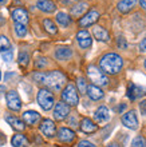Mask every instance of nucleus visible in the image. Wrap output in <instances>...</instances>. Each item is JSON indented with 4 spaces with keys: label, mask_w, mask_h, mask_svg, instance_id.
<instances>
[{
    "label": "nucleus",
    "mask_w": 146,
    "mask_h": 147,
    "mask_svg": "<svg viewBox=\"0 0 146 147\" xmlns=\"http://www.w3.org/2000/svg\"><path fill=\"white\" fill-rule=\"evenodd\" d=\"M56 22L66 27V26H69L70 24L71 19H70V16L67 15L66 12H58V13H56Z\"/></svg>",
    "instance_id": "a878e982"
},
{
    "label": "nucleus",
    "mask_w": 146,
    "mask_h": 147,
    "mask_svg": "<svg viewBox=\"0 0 146 147\" xmlns=\"http://www.w3.org/2000/svg\"><path fill=\"white\" fill-rule=\"evenodd\" d=\"M139 110H141V112H142V115L146 116V99L139 103Z\"/></svg>",
    "instance_id": "e433bc0d"
},
{
    "label": "nucleus",
    "mask_w": 146,
    "mask_h": 147,
    "mask_svg": "<svg viewBox=\"0 0 146 147\" xmlns=\"http://www.w3.org/2000/svg\"><path fill=\"white\" fill-rule=\"evenodd\" d=\"M130 147H146V140L143 136H135Z\"/></svg>",
    "instance_id": "c756f323"
},
{
    "label": "nucleus",
    "mask_w": 146,
    "mask_h": 147,
    "mask_svg": "<svg viewBox=\"0 0 146 147\" xmlns=\"http://www.w3.org/2000/svg\"><path fill=\"white\" fill-rule=\"evenodd\" d=\"M94 119H95L96 123H106L109 119H110V112H109L107 107H105V106H101L98 107L94 114Z\"/></svg>",
    "instance_id": "f8f14e48"
},
{
    "label": "nucleus",
    "mask_w": 146,
    "mask_h": 147,
    "mask_svg": "<svg viewBox=\"0 0 146 147\" xmlns=\"http://www.w3.org/2000/svg\"><path fill=\"white\" fill-rule=\"evenodd\" d=\"M77 86H78V90H79V92L81 94H85L87 92V83H86V80L83 79V78H79L77 80Z\"/></svg>",
    "instance_id": "7c9ffc66"
},
{
    "label": "nucleus",
    "mask_w": 146,
    "mask_h": 147,
    "mask_svg": "<svg viewBox=\"0 0 146 147\" xmlns=\"http://www.w3.org/2000/svg\"><path fill=\"white\" fill-rule=\"evenodd\" d=\"M38 103L44 111H48V110L52 109V106H54V103H55V99H54V95H52V92H51L50 90L42 88L38 92Z\"/></svg>",
    "instance_id": "7ed1b4c3"
},
{
    "label": "nucleus",
    "mask_w": 146,
    "mask_h": 147,
    "mask_svg": "<svg viewBox=\"0 0 146 147\" xmlns=\"http://www.w3.org/2000/svg\"><path fill=\"white\" fill-rule=\"evenodd\" d=\"M98 126H96L91 119H88V118H85V119H82L81 122V130L86 134H91V132H95Z\"/></svg>",
    "instance_id": "4be33fe9"
},
{
    "label": "nucleus",
    "mask_w": 146,
    "mask_h": 147,
    "mask_svg": "<svg viewBox=\"0 0 146 147\" xmlns=\"http://www.w3.org/2000/svg\"><path fill=\"white\" fill-rule=\"evenodd\" d=\"M44 84L52 91H60L62 87L66 84V76L60 71H52L46 74Z\"/></svg>",
    "instance_id": "f03ea898"
},
{
    "label": "nucleus",
    "mask_w": 146,
    "mask_h": 147,
    "mask_svg": "<svg viewBox=\"0 0 146 147\" xmlns=\"http://www.w3.org/2000/svg\"><path fill=\"white\" fill-rule=\"evenodd\" d=\"M92 34H94L96 40H99V42H109L110 40V35L103 27H99V26L94 27L92 28Z\"/></svg>",
    "instance_id": "6ab92c4d"
},
{
    "label": "nucleus",
    "mask_w": 146,
    "mask_h": 147,
    "mask_svg": "<svg viewBox=\"0 0 146 147\" xmlns=\"http://www.w3.org/2000/svg\"><path fill=\"white\" fill-rule=\"evenodd\" d=\"M36 7L43 12H47V13H51V12H54L56 9V5H55L54 1H51V0H38V3H36Z\"/></svg>",
    "instance_id": "f3484780"
},
{
    "label": "nucleus",
    "mask_w": 146,
    "mask_h": 147,
    "mask_svg": "<svg viewBox=\"0 0 146 147\" xmlns=\"http://www.w3.org/2000/svg\"><path fill=\"white\" fill-rule=\"evenodd\" d=\"M87 95L90 96V99H92V100H99V99H102L103 98V91L98 87V86L95 84H90L87 87Z\"/></svg>",
    "instance_id": "a211bd4d"
},
{
    "label": "nucleus",
    "mask_w": 146,
    "mask_h": 147,
    "mask_svg": "<svg viewBox=\"0 0 146 147\" xmlns=\"http://www.w3.org/2000/svg\"><path fill=\"white\" fill-rule=\"evenodd\" d=\"M5 99H7V106L12 111H19L22 109V100H20V98L16 91H14V90L8 91L5 94Z\"/></svg>",
    "instance_id": "423d86ee"
},
{
    "label": "nucleus",
    "mask_w": 146,
    "mask_h": 147,
    "mask_svg": "<svg viewBox=\"0 0 146 147\" xmlns=\"http://www.w3.org/2000/svg\"><path fill=\"white\" fill-rule=\"evenodd\" d=\"M106 147H119L118 144H115V143H110V144H107Z\"/></svg>",
    "instance_id": "37998d69"
},
{
    "label": "nucleus",
    "mask_w": 146,
    "mask_h": 147,
    "mask_svg": "<svg viewBox=\"0 0 146 147\" xmlns=\"http://www.w3.org/2000/svg\"><path fill=\"white\" fill-rule=\"evenodd\" d=\"M34 79L38 83H44V79H46V74L44 72H35L34 74Z\"/></svg>",
    "instance_id": "473e14b6"
},
{
    "label": "nucleus",
    "mask_w": 146,
    "mask_h": 147,
    "mask_svg": "<svg viewBox=\"0 0 146 147\" xmlns=\"http://www.w3.org/2000/svg\"><path fill=\"white\" fill-rule=\"evenodd\" d=\"M55 131H56V127H55V123L52 120H50V119L43 120L42 124H40V132H42L43 135L51 138V136L55 135Z\"/></svg>",
    "instance_id": "9d476101"
},
{
    "label": "nucleus",
    "mask_w": 146,
    "mask_h": 147,
    "mask_svg": "<svg viewBox=\"0 0 146 147\" xmlns=\"http://www.w3.org/2000/svg\"><path fill=\"white\" fill-rule=\"evenodd\" d=\"M145 94V90L142 87H139V86L134 84V83H130V84L127 86V96L130 100H135V99H138L141 98Z\"/></svg>",
    "instance_id": "9b49d317"
},
{
    "label": "nucleus",
    "mask_w": 146,
    "mask_h": 147,
    "mask_svg": "<svg viewBox=\"0 0 146 147\" xmlns=\"http://www.w3.org/2000/svg\"><path fill=\"white\" fill-rule=\"evenodd\" d=\"M15 32L16 35L19 38H23V36L27 35V27L24 24H19V23H15Z\"/></svg>",
    "instance_id": "c85d7f7f"
},
{
    "label": "nucleus",
    "mask_w": 146,
    "mask_h": 147,
    "mask_svg": "<svg viewBox=\"0 0 146 147\" xmlns=\"http://www.w3.org/2000/svg\"><path fill=\"white\" fill-rule=\"evenodd\" d=\"M98 19H99V12L90 11V12H87L81 20H79V24H81V27H87V26L94 24Z\"/></svg>",
    "instance_id": "ddd939ff"
},
{
    "label": "nucleus",
    "mask_w": 146,
    "mask_h": 147,
    "mask_svg": "<svg viewBox=\"0 0 146 147\" xmlns=\"http://www.w3.org/2000/svg\"><path fill=\"white\" fill-rule=\"evenodd\" d=\"M1 56H3V59L5 60V62H11L12 60V50H10V51H5V52H3L1 54Z\"/></svg>",
    "instance_id": "72a5a7b5"
},
{
    "label": "nucleus",
    "mask_w": 146,
    "mask_h": 147,
    "mask_svg": "<svg viewBox=\"0 0 146 147\" xmlns=\"http://www.w3.org/2000/svg\"><path fill=\"white\" fill-rule=\"evenodd\" d=\"M43 26H44V28H46V31L48 32V34H56V26H55L52 22H51L50 19H46V20H43Z\"/></svg>",
    "instance_id": "cd10ccee"
},
{
    "label": "nucleus",
    "mask_w": 146,
    "mask_h": 147,
    "mask_svg": "<svg viewBox=\"0 0 146 147\" xmlns=\"http://www.w3.org/2000/svg\"><path fill=\"white\" fill-rule=\"evenodd\" d=\"M71 55H73V51L70 47H58L55 50V58L58 60H67L71 58Z\"/></svg>",
    "instance_id": "412c9836"
},
{
    "label": "nucleus",
    "mask_w": 146,
    "mask_h": 147,
    "mask_svg": "<svg viewBox=\"0 0 146 147\" xmlns=\"http://www.w3.org/2000/svg\"><path fill=\"white\" fill-rule=\"evenodd\" d=\"M0 80H1V72H0Z\"/></svg>",
    "instance_id": "a18cd8bd"
},
{
    "label": "nucleus",
    "mask_w": 146,
    "mask_h": 147,
    "mask_svg": "<svg viewBox=\"0 0 146 147\" xmlns=\"http://www.w3.org/2000/svg\"><path fill=\"white\" fill-rule=\"evenodd\" d=\"M78 147H95V144L88 142V140H82V142H79Z\"/></svg>",
    "instance_id": "c9c22d12"
},
{
    "label": "nucleus",
    "mask_w": 146,
    "mask_h": 147,
    "mask_svg": "<svg viewBox=\"0 0 146 147\" xmlns=\"http://www.w3.org/2000/svg\"><path fill=\"white\" fill-rule=\"evenodd\" d=\"M139 50L142 51V52H146V36L141 40V43H139Z\"/></svg>",
    "instance_id": "4c0bfd02"
},
{
    "label": "nucleus",
    "mask_w": 146,
    "mask_h": 147,
    "mask_svg": "<svg viewBox=\"0 0 146 147\" xmlns=\"http://www.w3.org/2000/svg\"><path fill=\"white\" fill-rule=\"evenodd\" d=\"M47 64L46 62V58H39L38 59V62H35V66L38 67V68H43V67Z\"/></svg>",
    "instance_id": "f704fd0d"
},
{
    "label": "nucleus",
    "mask_w": 146,
    "mask_h": 147,
    "mask_svg": "<svg viewBox=\"0 0 146 147\" xmlns=\"http://www.w3.org/2000/svg\"><path fill=\"white\" fill-rule=\"evenodd\" d=\"M87 7L88 5L86 3H77L73 8H71V15L73 16H81L82 13L87 9Z\"/></svg>",
    "instance_id": "393cba45"
},
{
    "label": "nucleus",
    "mask_w": 146,
    "mask_h": 147,
    "mask_svg": "<svg viewBox=\"0 0 146 147\" xmlns=\"http://www.w3.org/2000/svg\"><path fill=\"white\" fill-rule=\"evenodd\" d=\"M11 50V43L8 40L5 36H1L0 35V54H3L5 51H10Z\"/></svg>",
    "instance_id": "bb28decb"
},
{
    "label": "nucleus",
    "mask_w": 146,
    "mask_h": 147,
    "mask_svg": "<svg viewBox=\"0 0 146 147\" xmlns=\"http://www.w3.org/2000/svg\"><path fill=\"white\" fill-rule=\"evenodd\" d=\"M39 120H40V115L36 111H26L23 114V122L26 124L35 126V124L39 123Z\"/></svg>",
    "instance_id": "dca6fc26"
},
{
    "label": "nucleus",
    "mask_w": 146,
    "mask_h": 147,
    "mask_svg": "<svg viewBox=\"0 0 146 147\" xmlns=\"http://www.w3.org/2000/svg\"><path fill=\"white\" fill-rule=\"evenodd\" d=\"M70 114V106L65 102H59L55 105L54 109V118L55 120H63L66 119Z\"/></svg>",
    "instance_id": "0eeeda50"
},
{
    "label": "nucleus",
    "mask_w": 146,
    "mask_h": 147,
    "mask_svg": "<svg viewBox=\"0 0 146 147\" xmlns=\"http://www.w3.org/2000/svg\"><path fill=\"white\" fill-rule=\"evenodd\" d=\"M99 66H101V70L103 72L110 74V75H115V74H118L119 71L122 70L123 60L119 55L110 52V54H106L103 58L101 59Z\"/></svg>",
    "instance_id": "f257e3e1"
},
{
    "label": "nucleus",
    "mask_w": 146,
    "mask_h": 147,
    "mask_svg": "<svg viewBox=\"0 0 146 147\" xmlns=\"http://www.w3.org/2000/svg\"><path fill=\"white\" fill-rule=\"evenodd\" d=\"M28 62H30V56H28L27 52H20L19 54V64L20 66L26 67L28 64Z\"/></svg>",
    "instance_id": "2f4dec72"
},
{
    "label": "nucleus",
    "mask_w": 146,
    "mask_h": 147,
    "mask_svg": "<svg viewBox=\"0 0 146 147\" xmlns=\"http://www.w3.org/2000/svg\"><path fill=\"white\" fill-rule=\"evenodd\" d=\"M5 120H7V123L11 126L12 128H15L16 131H23L24 130V122L22 119H19V118H16V116H11L8 115L5 116Z\"/></svg>",
    "instance_id": "aec40b11"
},
{
    "label": "nucleus",
    "mask_w": 146,
    "mask_h": 147,
    "mask_svg": "<svg viewBox=\"0 0 146 147\" xmlns=\"http://www.w3.org/2000/svg\"><path fill=\"white\" fill-rule=\"evenodd\" d=\"M62 99L69 106H77L79 103V96H78L77 88L74 84H67L65 90L62 91Z\"/></svg>",
    "instance_id": "39448f33"
},
{
    "label": "nucleus",
    "mask_w": 146,
    "mask_h": 147,
    "mask_svg": "<svg viewBox=\"0 0 146 147\" xmlns=\"http://www.w3.org/2000/svg\"><path fill=\"white\" fill-rule=\"evenodd\" d=\"M62 1L67 4V3H71V1H77V3H78V1H81V0H62Z\"/></svg>",
    "instance_id": "79ce46f5"
},
{
    "label": "nucleus",
    "mask_w": 146,
    "mask_h": 147,
    "mask_svg": "<svg viewBox=\"0 0 146 147\" xmlns=\"http://www.w3.org/2000/svg\"><path fill=\"white\" fill-rule=\"evenodd\" d=\"M87 76L88 79L94 83L95 86H106L107 84V76L103 74V71H101L98 67L90 66L87 68Z\"/></svg>",
    "instance_id": "20e7f679"
},
{
    "label": "nucleus",
    "mask_w": 146,
    "mask_h": 147,
    "mask_svg": "<svg viewBox=\"0 0 146 147\" xmlns=\"http://www.w3.org/2000/svg\"><path fill=\"white\" fill-rule=\"evenodd\" d=\"M125 109H126V106H125V105H121V106H119V107H118V109H117V110H118L119 112H122Z\"/></svg>",
    "instance_id": "a19ab883"
},
{
    "label": "nucleus",
    "mask_w": 146,
    "mask_h": 147,
    "mask_svg": "<svg viewBox=\"0 0 146 147\" xmlns=\"http://www.w3.org/2000/svg\"><path fill=\"white\" fill-rule=\"evenodd\" d=\"M145 67H146V62H145Z\"/></svg>",
    "instance_id": "49530a36"
},
{
    "label": "nucleus",
    "mask_w": 146,
    "mask_h": 147,
    "mask_svg": "<svg viewBox=\"0 0 146 147\" xmlns=\"http://www.w3.org/2000/svg\"><path fill=\"white\" fill-rule=\"evenodd\" d=\"M77 39H78L79 46H81L82 48H88V47H91L92 39L87 31H79L77 34Z\"/></svg>",
    "instance_id": "2eb2a0df"
},
{
    "label": "nucleus",
    "mask_w": 146,
    "mask_h": 147,
    "mask_svg": "<svg viewBox=\"0 0 146 147\" xmlns=\"http://www.w3.org/2000/svg\"><path fill=\"white\" fill-rule=\"evenodd\" d=\"M12 19L15 23L26 26L28 23V12L24 8H15V9H12Z\"/></svg>",
    "instance_id": "1a4fd4ad"
},
{
    "label": "nucleus",
    "mask_w": 146,
    "mask_h": 147,
    "mask_svg": "<svg viewBox=\"0 0 146 147\" xmlns=\"http://www.w3.org/2000/svg\"><path fill=\"white\" fill-rule=\"evenodd\" d=\"M11 143L14 147H24L28 144V140L23 134H16V135H14V138H12Z\"/></svg>",
    "instance_id": "b1692460"
},
{
    "label": "nucleus",
    "mask_w": 146,
    "mask_h": 147,
    "mask_svg": "<svg viewBox=\"0 0 146 147\" xmlns=\"http://www.w3.org/2000/svg\"><path fill=\"white\" fill-rule=\"evenodd\" d=\"M8 0H0V5H3V4H5Z\"/></svg>",
    "instance_id": "c03bdc74"
},
{
    "label": "nucleus",
    "mask_w": 146,
    "mask_h": 147,
    "mask_svg": "<svg viewBox=\"0 0 146 147\" xmlns=\"http://www.w3.org/2000/svg\"><path fill=\"white\" fill-rule=\"evenodd\" d=\"M139 4H141V7L146 11V0H139Z\"/></svg>",
    "instance_id": "ea45409f"
},
{
    "label": "nucleus",
    "mask_w": 146,
    "mask_h": 147,
    "mask_svg": "<svg viewBox=\"0 0 146 147\" xmlns=\"http://www.w3.org/2000/svg\"><path fill=\"white\" fill-rule=\"evenodd\" d=\"M137 0H121L118 3V11L122 13H126L135 5Z\"/></svg>",
    "instance_id": "5701e85b"
},
{
    "label": "nucleus",
    "mask_w": 146,
    "mask_h": 147,
    "mask_svg": "<svg viewBox=\"0 0 146 147\" xmlns=\"http://www.w3.org/2000/svg\"><path fill=\"white\" fill-rule=\"evenodd\" d=\"M122 123L130 130H137L138 128V119L134 111H129L122 116Z\"/></svg>",
    "instance_id": "6e6552de"
},
{
    "label": "nucleus",
    "mask_w": 146,
    "mask_h": 147,
    "mask_svg": "<svg viewBox=\"0 0 146 147\" xmlns=\"http://www.w3.org/2000/svg\"><path fill=\"white\" fill-rule=\"evenodd\" d=\"M58 138H59V140L65 142V143H71L75 139V132L73 130H70V128L62 127L58 131Z\"/></svg>",
    "instance_id": "4468645a"
},
{
    "label": "nucleus",
    "mask_w": 146,
    "mask_h": 147,
    "mask_svg": "<svg viewBox=\"0 0 146 147\" xmlns=\"http://www.w3.org/2000/svg\"><path fill=\"white\" fill-rule=\"evenodd\" d=\"M118 46L119 47H123V48L126 47V42H125V39H123V38H118Z\"/></svg>",
    "instance_id": "58836bf2"
}]
</instances>
